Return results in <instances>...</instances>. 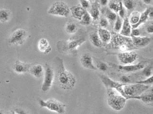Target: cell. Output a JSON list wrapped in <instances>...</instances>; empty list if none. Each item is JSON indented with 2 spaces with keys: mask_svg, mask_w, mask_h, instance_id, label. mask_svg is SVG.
I'll return each mask as SVG.
<instances>
[{
  "mask_svg": "<svg viewBox=\"0 0 153 114\" xmlns=\"http://www.w3.org/2000/svg\"><path fill=\"white\" fill-rule=\"evenodd\" d=\"M118 58L123 65H131L136 61L138 58V56L135 52L127 51L119 53Z\"/></svg>",
  "mask_w": 153,
  "mask_h": 114,
  "instance_id": "10",
  "label": "cell"
},
{
  "mask_svg": "<svg viewBox=\"0 0 153 114\" xmlns=\"http://www.w3.org/2000/svg\"><path fill=\"white\" fill-rule=\"evenodd\" d=\"M97 69L102 71H106L108 69V66L105 63L100 62L98 64Z\"/></svg>",
  "mask_w": 153,
  "mask_h": 114,
  "instance_id": "36",
  "label": "cell"
},
{
  "mask_svg": "<svg viewBox=\"0 0 153 114\" xmlns=\"http://www.w3.org/2000/svg\"><path fill=\"white\" fill-rule=\"evenodd\" d=\"M27 37V32L23 29H18L13 32L8 38V42L15 45H22Z\"/></svg>",
  "mask_w": 153,
  "mask_h": 114,
  "instance_id": "8",
  "label": "cell"
},
{
  "mask_svg": "<svg viewBox=\"0 0 153 114\" xmlns=\"http://www.w3.org/2000/svg\"><path fill=\"white\" fill-rule=\"evenodd\" d=\"M140 14L139 12H133L131 14V15L130 16L129 19V21L130 24H131V26L137 24L139 22L140 18Z\"/></svg>",
  "mask_w": 153,
  "mask_h": 114,
  "instance_id": "26",
  "label": "cell"
},
{
  "mask_svg": "<svg viewBox=\"0 0 153 114\" xmlns=\"http://www.w3.org/2000/svg\"><path fill=\"white\" fill-rule=\"evenodd\" d=\"M86 39L84 38H74V39H71L67 43V50L70 52H73L80 46L85 41Z\"/></svg>",
  "mask_w": 153,
  "mask_h": 114,
  "instance_id": "14",
  "label": "cell"
},
{
  "mask_svg": "<svg viewBox=\"0 0 153 114\" xmlns=\"http://www.w3.org/2000/svg\"><path fill=\"white\" fill-rule=\"evenodd\" d=\"M108 24H109V21L107 19L103 18L101 19L100 21V26H101V28H105L108 27Z\"/></svg>",
  "mask_w": 153,
  "mask_h": 114,
  "instance_id": "37",
  "label": "cell"
},
{
  "mask_svg": "<svg viewBox=\"0 0 153 114\" xmlns=\"http://www.w3.org/2000/svg\"><path fill=\"white\" fill-rule=\"evenodd\" d=\"M10 13L7 9H0V22H7L10 20Z\"/></svg>",
  "mask_w": 153,
  "mask_h": 114,
  "instance_id": "25",
  "label": "cell"
},
{
  "mask_svg": "<svg viewBox=\"0 0 153 114\" xmlns=\"http://www.w3.org/2000/svg\"><path fill=\"white\" fill-rule=\"evenodd\" d=\"M123 24V21H122V19L118 15L116 20L115 21L114 26V30L116 32L120 33L122 29Z\"/></svg>",
  "mask_w": 153,
  "mask_h": 114,
  "instance_id": "29",
  "label": "cell"
},
{
  "mask_svg": "<svg viewBox=\"0 0 153 114\" xmlns=\"http://www.w3.org/2000/svg\"><path fill=\"white\" fill-rule=\"evenodd\" d=\"M92 20V18L91 17L90 13L86 10V12L82 17L81 20L80 21V23L84 25H88L91 24Z\"/></svg>",
  "mask_w": 153,
  "mask_h": 114,
  "instance_id": "28",
  "label": "cell"
},
{
  "mask_svg": "<svg viewBox=\"0 0 153 114\" xmlns=\"http://www.w3.org/2000/svg\"><path fill=\"white\" fill-rule=\"evenodd\" d=\"M81 6L83 7L84 9H86L88 8L90 4L88 0H79Z\"/></svg>",
  "mask_w": 153,
  "mask_h": 114,
  "instance_id": "38",
  "label": "cell"
},
{
  "mask_svg": "<svg viewBox=\"0 0 153 114\" xmlns=\"http://www.w3.org/2000/svg\"><path fill=\"white\" fill-rule=\"evenodd\" d=\"M44 70V80L42 87V90L43 92H46L50 90L53 83L55 73L52 67L46 64Z\"/></svg>",
  "mask_w": 153,
  "mask_h": 114,
  "instance_id": "7",
  "label": "cell"
},
{
  "mask_svg": "<svg viewBox=\"0 0 153 114\" xmlns=\"http://www.w3.org/2000/svg\"><path fill=\"white\" fill-rule=\"evenodd\" d=\"M38 47L39 51L44 53H49L52 51L49 42L45 38H42L39 41Z\"/></svg>",
  "mask_w": 153,
  "mask_h": 114,
  "instance_id": "18",
  "label": "cell"
},
{
  "mask_svg": "<svg viewBox=\"0 0 153 114\" xmlns=\"http://www.w3.org/2000/svg\"><path fill=\"white\" fill-rule=\"evenodd\" d=\"M109 9L113 12L117 13L119 11L120 8V4L115 3H111L109 4Z\"/></svg>",
  "mask_w": 153,
  "mask_h": 114,
  "instance_id": "34",
  "label": "cell"
},
{
  "mask_svg": "<svg viewBox=\"0 0 153 114\" xmlns=\"http://www.w3.org/2000/svg\"><path fill=\"white\" fill-rule=\"evenodd\" d=\"M110 46L121 52H127L135 48L131 38L117 34L112 35Z\"/></svg>",
  "mask_w": 153,
  "mask_h": 114,
  "instance_id": "3",
  "label": "cell"
},
{
  "mask_svg": "<svg viewBox=\"0 0 153 114\" xmlns=\"http://www.w3.org/2000/svg\"><path fill=\"white\" fill-rule=\"evenodd\" d=\"M127 98L113 88H107L108 105L114 110L119 111L125 107Z\"/></svg>",
  "mask_w": 153,
  "mask_h": 114,
  "instance_id": "2",
  "label": "cell"
},
{
  "mask_svg": "<svg viewBox=\"0 0 153 114\" xmlns=\"http://www.w3.org/2000/svg\"><path fill=\"white\" fill-rule=\"evenodd\" d=\"M133 45L136 47H145L150 43L151 39L147 36H131Z\"/></svg>",
  "mask_w": 153,
  "mask_h": 114,
  "instance_id": "13",
  "label": "cell"
},
{
  "mask_svg": "<svg viewBox=\"0 0 153 114\" xmlns=\"http://www.w3.org/2000/svg\"><path fill=\"white\" fill-rule=\"evenodd\" d=\"M141 1L147 4H150L152 1V0H141Z\"/></svg>",
  "mask_w": 153,
  "mask_h": 114,
  "instance_id": "44",
  "label": "cell"
},
{
  "mask_svg": "<svg viewBox=\"0 0 153 114\" xmlns=\"http://www.w3.org/2000/svg\"><path fill=\"white\" fill-rule=\"evenodd\" d=\"M8 114H17V113L15 112H10V113H9Z\"/></svg>",
  "mask_w": 153,
  "mask_h": 114,
  "instance_id": "46",
  "label": "cell"
},
{
  "mask_svg": "<svg viewBox=\"0 0 153 114\" xmlns=\"http://www.w3.org/2000/svg\"><path fill=\"white\" fill-rule=\"evenodd\" d=\"M137 83L140 84H145V85H149V84H153V75L149 77L146 80L140 81H137Z\"/></svg>",
  "mask_w": 153,
  "mask_h": 114,
  "instance_id": "33",
  "label": "cell"
},
{
  "mask_svg": "<svg viewBox=\"0 0 153 114\" xmlns=\"http://www.w3.org/2000/svg\"><path fill=\"white\" fill-rule=\"evenodd\" d=\"M71 13L74 18L80 21L83 15L86 12V9H84L81 5H75L70 8Z\"/></svg>",
  "mask_w": 153,
  "mask_h": 114,
  "instance_id": "17",
  "label": "cell"
},
{
  "mask_svg": "<svg viewBox=\"0 0 153 114\" xmlns=\"http://www.w3.org/2000/svg\"><path fill=\"white\" fill-rule=\"evenodd\" d=\"M153 8V7L147 8L144 11V12L140 14V18L139 22L137 24L132 25V28H137L139 27V26H140L141 24L144 23L147 20L148 18H149V13H150V11Z\"/></svg>",
  "mask_w": 153,
  "mask_h": 114,
  "instance_id": "22",
  "label": "cell"
},
{
  "mask_svg": "<svg viewBox=\"0 0 153 114\" xmlns=\"http://www.w3.org/2000/svg\"><path fill=\"white\" fill-rule=\"evenodd\" d=\"M58 61L57 78L59 84L63 90H72L76 84V79L73 73L66 69L62 59L58 58Z\"/></svg>",
  "mask_w": 153,
  "mask_h": 114,
  "instance_id": "1",
  "label": "cell"
},
{
  "mask_svg": "<svg viewBox=\"0 0 153 114\" xmlns=\"http://www.w3.org/2000/svg\"><path fill=\"white\" fill-rule=\"evenodd\" d=\"M121 80L123 83H128L130 81V79L128 77L123 76L121 77Z\"/></svg>",
  "mask_w": 153,
  "mask_h": 114,
  "instance_id": "42",
  "label": "cell"
},
{
  "mask_svg": "<svg viewBox=\"0 0 153 114\" xmlns=\"http://www.w3.org/2000/svg\"><path fill=\"white\" fill-rule=\"evenodd\" d=\"M80 63L83 67L85 69H89L91 70H97V67L95 66L93 63L92 58L90 54L85 53L81 57Z\"/></svg>",
  "mask_w": 153,
  "mask_h": 114,
  "instance_id": "11",
  "label": "cell"
},
{
  "mask_svg": "<svg viewBox=\"0 0 153 114\" xmlns=\"http://www.w3.org/2000/svg\"><path fill=\"white\" fill-rule=\"evenodd\" d=\"M48 14L60 17H67L71 13L70 8L66 3L62 1L53 3L47 11Z\"/></svg>",
  "mask_w": 153,
  "mask_h": 114,
  "instance_id": "6",
  "label": "cell"
},
{
  "mask_svg": "<svg viewBox=\"0 0 153 114\" xmlns=\"http://www.w3.org/2000/svg\"><path fill=\"white\" fill-rule=\"evenodd\" d=\"M97 33L102 42L105 43L110 42L112 38V34L108 30L104 28H100Z\"/></svg>",
  "mask_w": 153,
  "mask_h": 114,
  "instance_id": "20",
  "label": "cell"
},
{
  "mask_svg": "<svg viewBox=\"0 0 153 114\" xmlns=\"http://www.w3.org/2000/svg\"><path fill=\"white\" fill-rule=\"evenodd\" d=\"M77 30H78L77 25L74 22L68 23L65 27V31L68 34H74L77 31Z\"/></svg>",
  "mask_w": 153,
  "mask_h": 114,
  "instance_id": "27",
  "label": "cell"
},
{
  "mask_svg": "<svg viewBox=\"0 0 153 114\" xmlns=\"http://www.w3.org/2000/svg\"><path fill=\"white\" fill-rule=\"evenodd\" d=\"M31 66V65L30 64L20 60H17L15 61L14 64L13 65V69L15 73L22 74L29 73V70Z\"/></svg>",
  "mask_w": 153,
  "mask_h": 114,
  "instance_id": "12",
  "label": "cell"
},
{
  "mask_svg": "<svg viewBox=\"0 0 153 114\" xmlns=\"http://www.w3.org/2000/svg\"><path fill=\"white\" fill-rule=\"evenodd\" d=\"M149 86L145 84L137 83L136 84H124L123 91L125 97L127 99L134 98L135 97L139 96L144 91L148 90Z\"/></svg>",
  "mask_w": 153,
  "mask_h": 114,
  "instance_id": "5",
  "label": "cell"
},
{
  "mask_svg": "<svg viewBox=\"0 0 153 114\" xmlns=\"http://www.w3.org/2000/svg\"><path fill=\"white\" fill-rule=\"evenodd\" d=\"M15 112L17 114H28L25 111L20 108H17L15 110Z\"/></svg>",
  "mask_w": 153,
  "mask_h": 114,
  "instance_id": "41",
  "label": "cell"
},
{
  "mask_svg": "<svg viewBox=\"0 0 153 114\" xmlns=\"http://www.w3.org/2000/svg\"><path fill=\"white\" fill-rule=\"evenodd\" d=\"M100 78L102 84L106 88H113L116 90L120 93H121L123 96L125 97V94L123 91V86L124 84L114 81L108 77L106 76L105 75H100Z\"/></svg>",
  "mask_w": 153,
  "mask_h": 114,
  "instance_id": "9",
  "label": "cell"
},
{
  "mask_svg": "<svg viewBox=\"0 0 153 114\" xmlns=\"http://www.w3.org/2000/svg\"><path fill=\"white\" fill-rule=\"evenodd\" d=\"M90 41L91 44L96 47H101L102 45V42L99 36L98 33H93L90 36Z\"/></svg>",
  "mask_w": 153,
  "mask_h": 114,
  "instance_id": "23",
  "label": "cell"
},
{
  "mask_svg": "<svg viewBox=\"0 0 153 114\" xmlns=\"http://www.w3.org/2000/svg\"><path fill=\"white\" fill-rule=\"evenodd\" d=\"M149 17L153 18V8L150 11V12L149 13Z\"/></svg>",
  "mask_w": 153,
  "mask_h": 114,
  "instance_id": "45",
  "label": "cell"
},
{
  "mask_svg": "<svg viewBox=\"0 0 153 114\" xmlns=\"http://www.w3.org/2000/svg\"><path fill=\"white\" fill-rule=\"evenodd\" d=\"M146 31L148 34H153V24L149 25L147 26Z\"/></svg>",
  "mask_w": 153,
  "mask_h": 114,
  "instance_id": "40",
  "label": "cell"
},
{
  "mask_svg": "<svg viewBox=\"0 0 153 114\" xmlns=\"http://www.w3.org/2000/svg\"><path fill=\"white\" fill-rule=\"evenodd\" d=\"M29 73L36 78H41L44 73V70L43 66L40 64L34 65L30 67Z\"/></svg>",
  "mask_w": 153,
  "mask_h": 114,
  "instance_id": "21",
  "label": "cell"
},
{
  "mask_svg": "<svg viewBox=\"0 0 153 114\" xmlns=\"http://www.w3.org/2000/svg\"><path fill=\"white\" fill-rule=\"evenodd\" d=\"M123 4L125 8L128 10H132L135 7V4L132 0H125Z\"/></svg>",
  "mask_w": 153,
  "mask_h": 114,
  "instance_id": "31",
  "label": "cell"
},
{
  "mask_svg": "<svg viewBox=\"0 0 153 114\" xmlns=\"http://www.w3.org/2000/svg\"><path fill=\"white\" fill-rule=\"evenodd\" d=\"M0 114H3V113H2V112L1 111H0Z\"/></svg>",
  "mask_w": 153,
  "mask_h": 114,
  "instance_id": "47",
  "label": "cell"
},
{
  "mask_svg": "<svg viewBox=\"0 0 153 114\" xmlns=\"http://www.w3.org/2000/svg\"><path fill=\"white\" fill-rule=\"evenodd\" d=\"M134 98L141 100L145 104H153V88L146 92L145 91L140 96L135 97Z\"/></svg>",
  "mask_w": 153,
  "mask_h": 114,
  "instance_id": "15",
  "label": "cell"
},
{
  "mask_svg": "<svg viewBox=\"0 0 153 114\" xmlns=\"http://www.w3.org/2000/svg\"><path fill=\"white\" fill-rule=\"evenodd\" d=\"M88 13H90V14L91 15L92 20L97 21L99 19L100 12L98 6L97 4H94L92 7H91L90 11L88 12Z\"/></svg>",
  "mask_w": 153,
  "mask_h": 114,
  "instance_id": "24",
  "label": "cell"
},
{
  "mask_svg": "<svg viewBox=\"0 0 153 114\" xmlns=\"http://www.w3.org/2000/svg\"><path fill=\"white\" fill-rule=\"evenodd\" d=\"M144 65L142 63H138L135 65H122L118 67L120 70L125 73H132L144 69Z\"/></svg>",
  "mask_w": 153,
  "mask_h": 114,
  "instance_id": "16",
  "label": "cell"
},
{
  "mask_svg": "<svg viewBox=\"0 0 153 114\" xmlns=\"http://www.w3.org/2000/svg\"><path fill=\"white\" fill-rule=\"evenodd\" d=\"M105 16L108 20L112 21H114L116 20L118 15H117L115 12H113L112 11L108 9L106 11Z\"/></svg>",
  "mask_w": 153,
  "mask_h": 114,
  "instance_id": "30",
  "label": "cell"
},
{
  "mask_svg": "<svg viewBox=\"0 0 153 114\" xmlns=\"http://www.w3.org/2000/svg\"><path fill=\"white\" fill-rule=\"evenodd\" d=\"M120 8L119 11H118V16L120 18L123 19H125V14H126V11H125V7H123V4L122 2H120L119 4Z\"/></svg>",
  "mask_w": 153,
  "mask_h": 114,
  "instance_id": "32",
  "label": "cell"
},
{
  "mask_svg": "<svg viewBox=\"0 0 153 114\" xmlns=\"http://www.w3.org/2000/svg\"><path fill=\"white\" fill-rule=\"evenodd\" d=\"M132 29V26L131 24L130 23L129 19L128 18L124 19L122 29L120 32V34L123 36L129 37L131 36Z\"/></svg>",
  "mask_w": 153,
  "mask_h": 114,
  "instance_id": "19",
  "label": "cell"
},
{
  "mask_svg": "<svg viewBox=\"0 0 153 114\" xmlns=\"http://www.w3.org/2000/svg\"><path fill=\"white\" fill-rule=\"evenodd\" d=\"M152 70L151 67H145L143 69V75L146 77H149L152 75Z\"/></svg>",
  "mask_w": 153,
  "mask_h": 114,
  "instance_id": "35",
  "label": "cell"
},
{
  "mask_svg": "<svg viewBox=\"0 0 153 114\" xmlns=\"http://www.w3.org/2000/svg\"><path fill=\"white\" fill-rule=\"evenodd\" d=\"M108 3V0H100V4L102 6H105Z\"/></svg>",
  "mask_w": 153,
  "mask_h": 114,
  "instance_id": "43",
  "label": "cell"
},
{
  "mask_svg": "<svg viewBox=\"0 0 153 114\" xmlns=\"http://www.w3.org/2000/svg\"><path fill=\"white\" fill-rule=\"evenodd\" d=\"M39 103L41 107L45 108L57 114H64L66 112V105L53 98H50L46 101L39 99Z\"/></svg>",
  "mask_w": 153,
  "mask_h": 114,
  "instance_id": "4",
  "label": "cell"
},
{
  "mask_svg": "<svg viewBox=\"0 0 153 114\" xmlns=\"http://www.w3.org/2000/svg\"><path fill=\"white\" fill-rule=\"evenodd\" d=\"M140 35V32L137 28L132 29L131 31V36H139Z\"/></svg>",
  "mask_w": 153,
  "mask_h": 114,
  "instance_id": "39",
  "label": "cell"
}]
</instances>
